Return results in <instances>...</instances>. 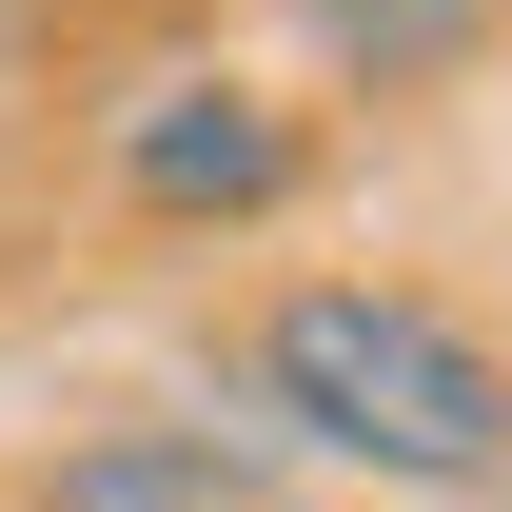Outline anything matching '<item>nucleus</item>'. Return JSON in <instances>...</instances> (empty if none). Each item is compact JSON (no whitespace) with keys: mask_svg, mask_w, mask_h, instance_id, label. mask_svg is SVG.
I'll return each mask as SVG.
<instances>
[{"mask_svg":"<svg viewBox=\"0 0 512 512\" xmlns=\"http://www.w3.org/2000/svg\"><path fill=\"white\" fill-rule=\"evenodd\" d=\"M276 40L335 79V99H434L512 40V0H276Z\"/></svg>","mask_w":512,"mask_h":512,"instance_id":"obj_4","label":"nucleus"},{"mask_svg":"<svg viewBox=\"0 0 512 512\" xmlns=\"http://www.w3.org/2000/svg\"><path fill=\"white\" fill-rule=\"evenodd\" d=\"M414 512H512V473H473V493H414Z\"/></svg>","mask_w":512,"mask_h":512,"instance_id":"obj_5","label":"nucleus"},{"mask_svg":"<svg viewBox=\"0 0 512 512\" xmlns=\"http://www.w3.org/2000/svg\"><path fill=\"white\" fill-rule=\"evenodd\" d=\"M40 512H335L256 414H138V434L40 453Z\"/></svg>","mask_w":512,"mask_h":512,"instance_id":"obj_2","label":"nucleus"},{"mask_svg":"<svg viewBox=\"0 0 512 512\" xmlns=\"http://www.w3.org/2000/svg\"><path fill=\"white\" fill-rule=\"evenodd\" d=\"M119 197L138 217H276L296 197V119L256 79H138L119 99Z\"/></svg>","mask_w":512,"mask_h":512,"instance_id":"obj_3","label":"nucleus"},{"mask_svg":"<svg viewBox=\"0 0 512 512\" xmlns=\"http://www.w3.org/2000/svg\"><path fill=\"white\" fill-rule=\"evenodd\" d=\"M237 414L316 493H473L512 473V355L414 276H276L237 316Z\"/></svg>","mask_w":512,"mask_h":512,"instance_id":"obj_1","label":"nucleus"}]
</instances>
